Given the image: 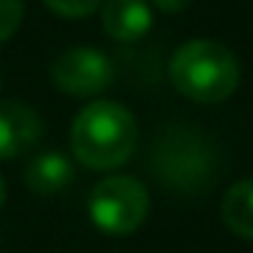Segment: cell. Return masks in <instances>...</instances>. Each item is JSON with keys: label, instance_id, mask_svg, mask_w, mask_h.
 <instances>
[{"label": "cell", "instance_id": "cell-8", "mask_svg": "<svg viewBox=\"0 0 253 253\" xmlns=\"http://www.w3.org/2000/svg\"><path fill=\"white\" fill-rule=\"evenodd\" d=\"M72 179H75V167H72V161L63 152H42L24 170L27 188L33 194H42V197L60 194L63 188H69Z\"/></svg>", "mask_w": 253, "mask_h": 253}, {"label": "cell", "instance_id": "cell-1", "mask_svg": "<svg viewBox=\"0 0 253 253\" xmlns=\"http://www.w3.org/2000/svg\"><path fill=\"white\" fill-rule=\"evenodd\" d=\"M137 146V119L119 101H92L72 122V152L89 170H113Z\"/></svg>", "mask_w": 253, "mask_h": 253}, {"label": "cell", "instance_id": "cell-6", "mask_svg": "<svg viewBox=\"0 0 253 253\" xmlns=\"http://www.w3.org/2000/svg\"><path fill=\"white\" fill-rule=\"evenodd\" d=\"M42 116L21 101H0V161L27 155L42 140Z\"/></svg>", "mask_w": 253, "mask_h": 253}, {"label": "cell", "instance_id": "cell-3", "mask_svg": "<svg viewBox=\"0 0 253 253\" xmlns=\"http://www.w3.org/2000/svg\"><path fill=\"white\" fill-rule=\"evenodd\" d=\"M170 81L179 95L200 104H217L238 89L241 69L226 45L214 39H191L173 54Z\"/></svg>", "mask_w": 253, "mask_h": 253}, {"label": "cell", "instance_id": "cell-4", "mask_svg": "<svg viewBox=\"0 0 253 253\" xmlns=\"http://www.w3.org/2000/svg\"><path fill=\"white\" fill-rule=\"evenodd\" d=\"M149 214V191L131 176H107L89 194V220L104 235H131Z\"/></svg>", "mask_w": 253, "mask_h": 253}, {"label": "cell", "instance_id": "cell-10", "mask_svg": "<svg viewBox=\"0 0 253 253\" xmlns=\"http://www.w3.org/2000/svg\"><path fill=\"white\" fill-rule=\"evenodd\" d=\"M42 3L60 18H86L104 3V0H42Z\"/></svg>", "mask_w": 253, "mask_h": 253}, {"label": "cell", "instance_id": "cell-2", "mask_svg": "<svg viewBox=\"0 0 253 253\" xmlns=\"http://www.w3.org/2000/svg\"><path fill=\"white\" fill-rule=\"evenodd\" d=\"M152 173L176 194H203L217 176V149L194 125H170L152 146Z\"/></svg>", "mask_w": 253, "mask_h": 253}, {"label": "cell", "instance_id": "cell-9", "mask_svg": "<svg viewBox=\"0 0 253 253\" xmlns=\"http://www.w3.org/2000/svg\"><path fill=\"white\" fill-rule=\"evenodd\" d=\"M220 214L232 235L253 241V179H241L223 194Z\"/></svg>", "mask_w": 253, "mask_h": 253}, {"label": "cell", "instance_id": "cell-5", "mask_svg": "<svg viewBox=\"0 0 253 253\" xmlns=\"http://www.w3.org/2000/svg\"><path fill=\"white\" fill-rule=\"evenodd\" d=\"M51 78L60 92L75 95V98H92L113 84V63L104 51L78 45V48L63 51L54 60Z\"/></svg>", "mask_w": 253, "mask_h": 253}, {"label": "cell", "instance_id": "cell-13", "mask_svg": "<svg viewBox=\"0 0 253 253\" xmlns=\"http://www.w3.org/2000/svg\"><path fill=\"white\" fill-rule=\"evenodd\" d=\"M6 203V182H3V176H0V206Z\"/></svg>", "mask_w": 253, "mask_h": 253}, {"label": "cell", "instance_id": "cell-12", "mask_svg": "<svg viewBox=\"0 0 253 253\" xmlns=\"http://www.w3.org/2000/svg\"><path fill=\"white\" fill-rule=\"evenodd\" d=\"M152 3L161 12H182V9H188L194 3V0H152Z\"/></svg>", "mask_w": 253, "mask_h": 253}, {"label": "cell", "instance_id": "cell-11", "mask_svg": "<svg viewBox=\"0 0 253 253\" xmlns=\"http://www.w3.org/2000/svg\"><path fill=\"white\" fill-rule=\"evenodd\" d=\"M21 18H24V3L21 0H0V45L15 36Z\"/></svg>", "mask_w": 253, "mask_h": 253}, {"label": "cell", "instance_id": "cell-7", "mask_svg": "<svg viewBox=\"0 0 253 253\" xmlns=\"http://www.w3.org/2000/svg\"><path fill=\"white\" fill-rule=\"evenodd\" d=\"M101 24L116 42H137L152 30V9L146 0H104Z\"/></svg>", "mask_w": 253, "mask_h": 253}]
</instances>
